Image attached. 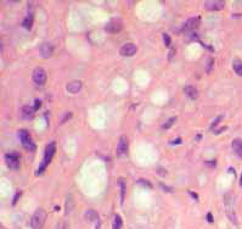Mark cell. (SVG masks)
Here are the masks:
<instances>
[{
    "instance_id": "25",
    "label": "cell",
    "mask_w": 242,
    "mask_h": 229,
    "mask_svg": "<svg viewBox=\"0 0 242 229\" xmlns=\"http://www.w3.org/2000/svg\"><path fill=\"white\" fill-rule=\"evenodd\" d=\"M163 40H164V45H165V46H168V48L171 46V42H172V40H171V37L167 34V33H163Z\"/></svg>"
},
{
    "instance_id": "20",
    "label": "cell",
    "mask_w": 242,
    "mask_h": 229,
    "mask_svg": "<svg viewBox=\"0 0 242 229\" xmlns=\"http://www.w3.org/2000/svg\"><path fill=\"white\" fill-rule=\"evenodd\" d=\"M32 25H33V16L29 13L26 18H25V20H23V22H22V26L26 28V29H31L32 28Z\"/></svg>"
},
{
    "instance_id": "6",
    "label": "cell",
    "mask_w": 242,
    "mask_h": 229,
    "mask_svg": "<svg viewBox=\"0 0 242 229\" xmlns=\"http://www.w3.org/2000/svg\"><path fill=\"white\" fill-rule=\"evenodd\" d=\"M5 161L6 165L10 169L17 171L20 168V155L16 154V152H11V154H6L5 155Z\"/></svg>"
},
{
    "instance_id": "36",
    "label": "cell",
    "mask_w": 242,
    "mask_h": 229,
    "mask_svg": "<svg viewBox=\"0 0 242 229\" xmlns=\"http://www.w3.org/2000/svg\"><path fill=\"white\" fill-rule=\"evenodd\" d=\"M206 165H207V166H212V167H213V166L215 165V161H211V162H206Z\"/></svg>"
},
{
    "instance_id": "35",
    "label": "cell",
    "mask_w": 242,
    "mask_h": 229,
    "mask_svg": "<svg viewBox=\"0 0 242 229\" xmlns=\"http://www.w3.org/2000/svg\"><path fill=\"white\" fill-rule=\"evenodd\" d=\"M174 52H175V49H174V48H172V51H171V55L168 56V59H172V57L174 56Z\"/></svg>"
},
{
    "instance_id": "14",
    "label": "cell",
    "mask_w": 242,
    "mask_h": 229,
    "mask_svg": "<svg viewBox=\"0 0 242 229\" xmlns=\"http://www.w3.org/2000/svg\"><path fill=\"white\" fill-rule=\"evenodd\" d=\"M184 91H185V94H186V97L190 98V99H194V100H195V99H197V97H198V90H197L195 87H191V85L185 87Z\"/></svg>"
},
{
    "instance_id": "21",
    "label": "cell",
    "mask_w": 242,
    "mask_h": 229,
    "mask_svg": "<svg viewBox=\"0 0 242 229\" xmlns=\"http://www.w3.org/2000/svg\"><path fill=\"white\" fill-rule=\"evenodd\" d=\"M122 228V218L121 216L116 215L113 218V223H112V229H121Z\"/></svg>"
},
{
    "instance_id": "26",
    "label": "cell",
    "mask_w": 242,
    "mask_h": 229,
    "mask_svg": "<svg viewBox=\"0 0 242 229\" xmlns=\"http://www.w3.org/2000/svg\"><path fill=\"white\" fill-rule=\"evenodd\" d=\"M71 117H72V112H66V113H65V116H63V117L61 118L60 123H65V122H66L67 120H69Z\"/></svg>"
},
{
    "instance_id": "17",
    "label": "cell",
    "mask_w": 242,
    "mask_h": 229,
    "mask_svg": "<svg viewBox=\"0 0 242 229\" xmlns=\"http://www.w3.org/2000/svg\"><path fill=\"white\" fill-rule=\"evenodd\" d=\"M33 115H34V109H33V107H31V106H25V107L22 109V117H23L25 120H31V118L33 117Z\"/></svg>"
},
{
    "instance_id": "12",
    "label": "cell",
    "mask_w": 242,
    "mask_h": 229,
    "mask_svg": "<svg viewBox=\"0 0 242 229\" xmlns=\"http://www.w3.org/2000/svg\"><path fill=\"white\" fill-rule=\"evenodd\" d=\"M52 51H54V48L51 44L49 43H44L40 45L39 48V52H40V56L44 57V59H48V57H50L52 55Z\"/></svg>"
},
{
    "instance_id": "23",
    "label": "cell",
    "mask_w": 242,
    "mask_h": 229,
    "mask_svg": "<svg viewBox=\"0 0 242 229\" xmlns=\"http://www.w3.org/2000/svg\"><path fill=\"white\" fill-rule=\"evenodd\" d=\"M175 121H176V117H172L171 120H168V121H167V122L163 124V127H162V128H163V129H168L169 127H172V126L174 124V122H175Z\"/></svg>"
},
{
    "instance_id": "9",
    "label": "cell",
    "mask_w": 242,
    "mask_h": 229,
    "mask_svg": "<svg viewBox=\"0 0 242 229\" xmlns=\"http://www.w3.org/2000/svg\"><path fill=\"white\" fill-rule=\"evenodd\" d=\"M200 22H201V18H200V17H192V18H189V20L185 22V25H184V27H182V31H184V32H191V31H195V29L198 28Z\"/></svg>"
},
{
    "instance_id": "5",
    "label": "cell",
    "mask_w": 242,
    "mask_h": 229,
    "mask_svg": "<svg viewBox=\"0 0 242 229\" xmlns=\"http://www.w3.org/2000/svg\"><path fill=\"white\" fill-rule=\"evenodd\" d=\"M32 78H33V82L36 85H44L45 82H46V72H45V70L42 68V67H36L33 71Z\"/></svg>"
},
{
    "instance_id": "13",
    "label": "cell",
    "mask_w": 242,
    "mask_h": 229,
    "mask_svg": "<svg viewBox=\"0 0 242 229\" xmlns=\"http://www.w3.org/2000/svg\"><path fill=\"white\" fill-rule=\"evenodd\" d=\"M82 82L80 81H72V82H69L68 84H67V90H68V93H71V94H76V93H78L80 89H82Z\"/></svg>"
},
{
    "instance_id": "37",
    "label": "cell",
    "mask_w": 242,
    "mask_h": 229,
    "mask_svg": "<svg viewBox=\"0 0 242 229\" xmlns=\"http://www.w3.org/2000/svg\"><path fill=\"white\" fill-rule=\"evenodd\" d=\"M180 143H181V139L179 138V139H175V140H174L172 144H180Z\"/></svg>"
},
{
    "instance_id": "33",
    "label": "cell",
    "mask_w": 242,
    "mask_h": 229,
    "mask_svg": "<svg viewBox=\"0 0 242 229\" xmlns=\"http://www.w3.org/2000/svg\"><path fill=\"white\" fill-rule=\"evenodd\" d=\"M60 229H68V227H67V223H66V222L61 223V224H60Z\"/></svg>"
},
{
    "instance_id": "3",
    "label": "cell",
    "mask_w": 242,
    "mask_h": 229,
    "mask_svg": "<svg viewBox=\"0 0 242 229\" xmlns=\"http://www.w3.org/2000/svg\"><path fill=\"white\" fill-rule=\"evenodd\" d=\"M45 219H46V212L42 208L36 210V211L34 212V215L32 216V218H31L32 229H42L44 223H45Z\"/></svg>"
},
{
    "instance_id": "8",
    "label": "cell",
    "mask_w": 242,
    "mask_h": 229,
    "mask_svg": "<svg viewBox=\"0 0 242 229\" xmlns=\"http://www.w3.org/2000/svg\"><path fill=\"white\" fill-rule=\"evenodd\" d=\"M138 51V48L135 44L133 43H125L121 49H119V54L121 56H124V57H129V56H133L135 55Z\"/></svg>"
},
{
    "instance_id": "27",
    "label": "cell",
    "mask_w": 242,
    "mask_h": 229,
    "mask_svg": "<svg viewBox=\"0 0 242 229\" xmlns=\"http://www.w3.org/2000/svg\"><path fill=\"white\" fill-rule=\"evenodd\" d=\"M138 183H139V184H142V185H145V186H147V188H152V184H151L150 182L145 180V179H139Z\"/></svg>"
},
{
    "instance_id": "1",
    "label": "cell",
    "mask_w": 242,
    "mask_h": 229,
    "mask_svg": "<svg viewBox=\"0 0 242 229\" xmlns=\"http://www.w3.org/2000/svg\"><path fill=\"white\" fill-rule=\"evenodd\" d=\"M225 202V212L228 218L234 223L237 224V216H236V207H235V195L232 193H228L224 196Z\"/></svg>"
},
{
    "instance_id": "4",
    "label": "cell",
    "mask_w": 242,
    "mask_h": 229,
    "mask_svg": "<svg viewBox=\"0 0 242 229\" xmlns=\"http://www.w3.org/2000/svg\"><path fill=\"white\" fill-rule=\"evenodd\" d=\"M18 137H20V140L23 145V147L27 150V151H31V152H34L35 149H36V145L34 144L32 137L29 135V133L26 130V129H22L18 132Z\"/></svg>"
},
{
    "instance_id": "29",
    "label": "cell",
    "mask_w": 242,
    "mask_h": 229,
    "mask_svg": "<svg viewBox=\"0 0 242 229\" xmlns=\"http://www.w3.org/2000/svg\"><path fill=\"white\" fill-rule=\"evenodd\" d=\"M21 194H22L21 192H17L16 196H15V198H13V200H12V205H15V204L17 202V200H18V198H20V196H21Z\"/></svg>"
},
{
    "instance_id": "19",
    "label": "cell",
    "mask_w": 242,
    "mask_h": 229,
    "mask_svg": "<svg viewBox=\"0 0 242 229\" xmlns=\"http://www.w3.org/2000/svg\"><path fill=\"white\" fill-rule=\"evenodd\" d=\"M118 185H119V189H121V204H123L124 198H125V180H124V178L118 179Z\"/></svg>"
},
{
    "instance_id": "31",
    "label": "cell",
    "mask_w": 242,
    "mask_h": 229,
    "mask_svg": "<svg viewBox=\"0 0 242 229\" xmlns=\"http://www.w3.org/2000/svg\"><path fill=\"white\" fill-rule=\"evenodd\" d=\"M207 221H208L209 223H212V222H213V215H212L211 212H208V213H207Z\"/></svg>"
},
{
    "instance_id": "30",
    "label": "cell",
    "mask_w": 242,
    "mask_h": 229,
    "mask_svg": "<svg viewBox=\"0 0 242 229\" xmlns=\"http://www.w3.org/2000/svg\"><path fill=\"white\" fill-rule=\"evenodd\" d=\"M39 107H40V101H39V100H35V105H34V107H33L34 111H36Z\"/></svg>"
},
{
    "instance_id": "7",
    "label": "cell",
    "mask_w": 242,
    "mask_h": 229,
    "mask_svg": "<svg viewBox=\"0 0 242 229\" xmlns=\"http://www.w3.org/2000/svg\"><path fill=\"white\" fill-rule=\"evenodd\" d=\"M122 28H123V22L121 20H118V18H113V20H111L106 25V32H108L111 34L118 33Z\"/></svg>"
},
{
    "instance_id": "34",
    "label": "cell",
    "mask_w": 242,
    "mask_h": 229,
    "mask_svg": "<svg viewBox=\"0 0 242 229\" xmlns=\"http://www.w3.org/2000/svg\"><path fill=\"white\" fill-rule=\"evenodd\" d=\"M189 194H190V195H191V196H192V198H194L195 200H198V196H197V195H196L195 193H192V192H189Z\"/></svg>"
},
{
    "instance_id": "22",
    "label": "cell",
    "mask_w": 242,
    "mask_h": 229,
    "mask_svg": "<svg viewBox=\"0 0 242 229\" xmlns=\"http://www.w3.org/2000/svg\"><path fill=\"white\" fill-rule=\"evenodd\" d=\"M234 71L238 76H242V62L240 60H235L234 61Z\"/></svg>"
},
{
    "instance_id": "38",
    "label": "cell",
    "mask_w": 242,
    "mask_h": 229,
    "mask_svg": "<svg viewBox=\"0 0 242 229\" xmlns=\"http://www.w3.org/2000/svg\"><path fill=\"white\" fill-rule=\"evenodd\" d=\"M240 185H242V173H241V177H240Z\"/></svg>"
},
{
    "instance_id": "18",
    "label": "cell",
    "mask_w": 242,
    "mask_h": 229,
    "mask_svg": "<svg viewBox=\"0 0 242 229\" xmlns=\"http://www.w3.org/2000/svg\"><path fill=\"white\" fill-rule=\"evenodd\" d=\"M232 149L238 156L242 157V139H235L232 141Z\"/></svg>"
},
{
    "instance_id": "11",
    "label": "cell",
    "mask_w": 242,
    "mask_h": 229,
    "mask_svg": "<svg viewBox=\"0 0 242 229\" xmlns=\"http://www.w3.org/2000/svg\"><path fill=\"white\" fill-rule=\"evenodd\" d=\"M128 152V138L125 135H122L118 140L117 145V155L118 156H124Z\"/></svg>"
},
{
    "instance_id": "16",
    "label": "cell",
    "mask_w": 242,
    "mask_h": 229,
    "mask_svg": "<svg viewBox=\"0 0 242 229\" xmlns=\"http://www.w3.org/2000/svg\"><path fill=\"white\" fill-rule=\"evenodd\" d=\"M85 219H88L89 222H95L99 221V215L95 210H88L85 212Z\"/></svg>"
},
{
    "instance_id": "2",
    "label": "cell",
    "mask_w": 242,
    "mask_h": 229,
    "mask_svg": "<svg viewBox=\"0 0 242 229\" xmlns=\"http://www.w3.org/2000/svg\"><path fill=\"white\" fill-rule=\"evenodd\" d=\"M55 143L52 141V143H50L46 147H45V154H44V160H43V162H42V165L39 166V169H38V174H42L43 172L46 169V167L49 166V163L51 162V160H52V156H54V154H55Z\"/></svg>"
},
{
    "instance_id": "15",
    "label": "cell",
    "mask_w": 242,
    "mask_h": 229,
    "mask_svg": "<svg viewBox=\"0 0 242 229\" xmlns=\"http://www.w3.org/2000/svg\"><path fill=\"white\" fill-rule=\"evenodd\" d=\"M73 208H74V200H73V196L71 194H68L67 198H66V204H65V210H66L65 212H66V215H69L73 211Z\"/></svg>"
},
{
    "instance_id": "28",
    "label": "cell",
    "mask_w": 242,
    "mask_h": 229,
    "mask_svg": "<svg viewBox=\"0 0 242 229\" xmlns=\"http://www.w3.org/2000/svg\"><path fill=\"white\" fill-rule=\"evenodd\" d=\"M221 118H223V117H221V116H219V117H218V118H215V120H214V121H213V123H212V126H211V129H213V128H214V127H215V126H217V124H219V122H220V121H221Z\"/></svg>"
},
{
    "instance_id": "24",
    "label": "cell",
    "mask_w": 242,
    "mask_h": 229,
    "mask_svg": "<svg viewBox=\"0 0 242 229\" xmlns=\"http://www.w3.org/2000/svg\"><path fill=\"white\" fill-rule=\"evenodd\" d=\"M213 62H214V59H213V57H209L208 61H207V66H206V71H207V73H211V72H212Z\"/></svg>"
},
{
    "instance_id": "32",
    "label": "cell",
    "mask_w": 242,
    "mask_h": 229,
    "mask_svg": "<svg viewBox=\"0 0 242 229\" xmlns=\"http://www.w3.org/2000/svg\"><path fill=\"white\" fill-rule=\"evenodd\" d=\"M159 185H161V188H163V189H164V192H167V193H168V192H172V190H171V188L165 186L164 184H159Z\"/></svg>"
},
{
    "instance_id": "10",
    "label": "cell",
    "mask_w": 242,
    "mask_h": 229,
    "mask_svg": "<svg viewBox=\"0 0 242 229\" xmlns=\"http://www.w3.org/2000/svg\"><path fill=\"white\" fill-rule=\"evenodd\" d=\"M224 5H225V3L223 0H209V1L204 3V7H206V10H209V11H219L224 7Z\"/></svg>"
}]
</instances>
